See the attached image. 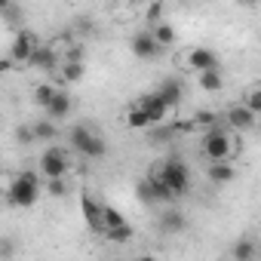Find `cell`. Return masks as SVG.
Segmentation results:
<instances>
[{"mask_svg":"<svg viewBox=\"0 0 261 261\" xmlns=\"http://www.w3.org/2000/svg\"><path fill=\"white\" fill-rule=\"evenodd\" d=\"M7 200L16 209H31L40 200V178L34 172H19L7 188Z\"/></svg>","mask_w":261,"mask_h":261,"instance_id":"1","label":"cell"},{"mask_svg":"<svg viewBox=\"0 0 261 261\" xmlns=\"http://www.w3.org/2000/svg\"><path fill=\"white\" fill-rule=\"evenodd\" d=\"M200 148H203V157H206V160H233V154H237L233 139L224 133L221 126L206 129V133H203V142H200Z\"/></svg>","mask_w":261,"mask_h":261,"instance_id":"2","label":"cell"},{"mask_svg":"<svg viewBox=\"0 0 261 261\" xmlns=\"http://www.w3.org/2000/svg\"><path fill=\"white\" fill-rule=\"evenodd\" d=\"M71 145H74V151H77L80 157H86V160H101V157L108 154L105 139H101L98 133H92L89 126H74V129H71Z\"/></svg>","mask_w":261,"mask_h":261,"instance_id":"3","label":"cell"},{"mask_svg":"<svg viewBox=\"0 0 261 261\" xmlns=\"http://www.w3.org/2000/svg\"><path fill=\"white\" fill-rule=\"evenodd\" d=\"M160 178L175 191V197H185V194L191 191V169H188V163L178 160V157H169V160L163 163Z\"/></svg>","mask_w":261,"mask_h":261,"instance_id":"4","label":"cell"},{"mask_svg":"<svg viewBox=\"0 0 261 261\" xmlns=\"http://www.w3.org/2000/svg\"><path fill=\"white\" fill-rule=\"evenodd\" d=\"M40 175L43 178H65L68 175V154L62 148H46L40 154Z\"/></svg>","mask_w":261,"mask_h":261,"instance_id":"5","label":"cell"},{"mask_svg":"<svg viewBox=\"0 0 261 261\" xmlns=\"http://www.w3.org/2000/svg\"><path fill=\"white\" fill-rule=\"evenodd\" d=\"M80 212H83V221L92 233L105 237V206L98 200H92L89 194H80Z\"/></svg>","mask_w":261,"mask_h":261,"instance_id":"6","label":"cell"},{"mask_svg":"<svg viewBox=\"0 0 261 261\" xmlns=\"http://www.w3.org/2000/svg\"><path fill=\"white\" fill-rule=\"evenodd\" d=\"M129 49H133V56L136 59H157L160 56V43H157V37H154V31H139V34H133V40H129Z\"/></svg>","mask_w":261,"mask_h":261,"instance_id":"7","label":"cell"},{"mask_svg":"<svg viewBox=\"0 0 261 261\" xmlns=\"http://www.w3.org/2000/svg\"><path fill=\"white\" fill-rule=\"evenodd\" d=\"M224 120H227V126H230V129H237V133H249V129L255 126V120H258V114L243 101V105L227 108V111H224Z\"/></svg>","mask_w":261,"mask_h":261,"instance_id":"8","label":"cell"},{"mask_svg":"<svg viewBox=\"0 0 261 261\" xmlns=\"http://www.w3.org/2000/svg\"><path fill=\"white\" fill-rule=\"evenodd\" d=\"M37 46H40V43H37V37H34L31 31H19V34L13 37V46H10V56H13V62H19V65H28Z\"/></svg>","mask_w":261,"mask_h":261,"instance_id":"9","label":"cell"},{"mask_svg":"<svg viewBox=\"0 0 261 261\" xmlns=\"http://www.w3.org/2000/svg\"><path fill=\"white\" fill-rule=\"evenodd\" d=\"M139 105H142V108H145V111L151 114L154 126H157V123H166V120H169V111H172V108H169V101H166V98H163L160 92H148V95H145V98H142Z\"/></svg>","mask_w":261,"mask_h":261,"instance_id":"10","label":"cell"},{"mask_svg":"<svg viewBox=\"0 0 261 261\" xmlns=\"http://www.w3.org/2000/svg\"><path fill=\"white\" fill-rule=\"evenodd\" d=\"M188 68H194V71L200 74V71L221 68V65H218V56H215L212 49H206V46H194V49L188 53Z\"/></svg>","mask_w":261,"mask_h":261,"instance_id":"11","label":"cell"},{"mask_svg":"<svg viewBox=\"0 0 261 261\" xmlns=\"http://www.w3.org/2000/svg\"><path fill=\"white\" fill-rule=\"evenodd\" d=\"M206 178H209L215 188H221V185L233 181V166H230V160H212V163H209V169H206Z\"/></svg>","mask_w":261,"mask_h":261,"instance_id":"12","label":"cell"},{"mask_svg":"<svg viewBox=\"0 0 261 261\" xmlns=\"http://www.w3.org/2000/svg\"><path fill=\"white\" fill-rule=\"evenodd\" d=\"M28 65H31V68H40V71H53V68L59 65V53H56L53 46H37Z\"/></svg>","mask_w":261,"mask_h":261,"instance_id":"13","label":"cell"},{"mask_svg":"<svg viewBox=\"0 0 261 261\" xmlns=\"http://www.w3.org/2000/svg\"><path fill=\"white\" fill-rule=\"evenodd\" d=\"M185 227H188V218H185L178 209H169V212L160 215V230H163V233H172V237H175V233H181Z\"/></svg>","mask_w":261,"mask_h":261,"instance_id":"14","label":"cell"},{"mask_svg":"<svg viewBox=\"0 0 261 261\" xmlns=\"http://www.w3.org/2000/svg\"><path fill=\"white\" fill-rule=\"evenodd\" d=\"M197 86H200L203 92H218V89L224 86V74H221V68L200 71V74H197Z\"/></svg>","mask_w":261,"mask_h":261,"instance_id":"15","label":"cell"},{"mask_svg":"<svg viewBox=\"0 0 261 261\" xmlns=\"http://www.w3.org/2000/svg\"><path fill=\"white\" fill-rule=\"evenodd\" d=\"M43 111H46V117H53V120H62V117H68V114H71V95L59 89V92H56V98H53V101H49Z\"/></svg>","mask_w":261,"mask_h":261,"instance_id":"16","label":"cell"},{"mask_svg":"<svg viewBox=\"0 0 261 261\" xmlns=\"http://www.w3.org/2000/svg\"><path fill=\"white\" fill-rule=\"evenodd\" d=\"M157 92L169 101V108H172V111L181 105V95H185V92H181V83H178V80H172V77H166V80L160 83V89H157Z\"/></svg>","mask_w":261,"mask_h":261,"instance_id":"17","label":"cell"},{"mask_svg":"<svg viewBox=\"0 0 261 261\" xmlns=\"http://www.w3.org/2000/svg\"><path fill=\"white\" fill-rule=\"evenodd\" d=\"M126 126L129 129H151L154 120H151V114L142 105H136V108H129V114H126Z\"/></svg>","mask_w":261,"mask_h":261,"instance_id":"18","label":"cell"},{"mask_svg":"<svg viewBox=\"0 0 261 261\" xmlns=\"http://www.w3.org/2000/svg\"><path fill=\"white\" fill-rule=\"evenodd\" d=\"M151 31H154V37H157L160 46H172V43H175V28H172L169 22H157Z\"/></svg>","mask_w":261,"mask_h":261,"instance_id":"19","label":"cell"},{"mask_svg":"<svg viewBox=\"0 0 261 261\" xmlns=\"http://www.w3.org/2000/svg\"><path fill=\"white\" fill-rule=\"evenodd\" d=\"M56 92H59V89H56L53 83H37V86H34V101H37L40 108H46V105L56 98Z\"/></svg>","mask_w":261,"mask_h":261,"instance_id":"20","label":"cell"},{"mask_svg":"<svg viewBox=\"0 0 261 261\" xmlns=\"http://www.w3.org/2000/svg\"><path fill=\"white\" fill-rule=\"evenodd\" d=\"M34 136H37L40 142L56 139V123H53V117H46V120H37V123H34Z\"/></svg>","mask_w":261,"mask_h":261,"instance_id":"21","label":"cell"},{"mask_svg":"<svg viewBox=\"0 0 261 261\" xmlns=\"http://www.w3.org/2000/svg\"><path fill=\"white\" fill-rule=\"evenodd\" d=\"M194 126H200L203 133H206V129L218 126V114H215V111H197V114H194Z\"/></svg>","mask_w":261,"mask_h":261,"instance_id":"22","label":"cell"},{"mask_svg":"<svg viewBox=\"0 0 261 261\" xmlns=\"http://www.w3.org/2000/svg\"><path fill=\"white\" fill-rule=\"evenodd\" d=\"M120 224H126L123 212H120V209H114V206H105V233H108V230H114V227H120Z\"/></svg>","mask_w":261,"mask_h":261,"instance_id":"23","label":"cell"},{"mask_svg":"<svg viewBox=\"0 0 261 261\" xmlns=\"http://www.w3.org/2000/svg\"><path fill=\"white\" fill-rule=\"evenodd\" d=\"M230 255H233L237 261H246V258H252V255H255V243L243 237V240H240V243H237V246L230 249Z\"/></svg>","mask_w":261,"mask_h":261,"instance_id":"24","label":"cell"},{"mask_svg":"<svg viewBox=\"0 0 261 261\" xmlns=\"http://www.w3.org/2000/svg\"><path fill=\"white\" fill-rule=\"evenodd\" d=\"M105 237H108V240H114V243H129V240H133V227H129V221H126V224H120V227L108 230Z\"/></svg>","mask_w":261,"mask_h":261,"instance_id":"25","label":"cell"},{"mask_svg":"<svg viewBox=\"0 0 261 261\" xmlns=\"http://www.w3.org/2000/svg\"><path fill=\"white\" fill-rule=\"evenodd\" d=\"M46 194L49 197H65L68 194V181L65 178H46Z\"/></svg>","mask_w":261,"mask_h":261,"instance_id":"26","label":"cell"},{"mask_svg":"<svg viewBox=\"0 0 261 261\" xmlns=\"http://www.w3.org/2000/svg\"><path fill=\"white\" fill-rule=\"evenodd\" d=\"M80 77H83V65H80V62H68V65H65V80H68V83H77Z\"/></svg>","mask_w":261,"mask_h":261,"instance_id":"27","label":"cell"},{"mask_svg":"<svg viewBox=\"0 0 261 261\" xmlns=\"http://www.w3.org/2000/svg\"><path fill=\"white\" fill-rule=\"evenodd\" d=\"M246 105H249L255 114H261V86H255V89L246 95Z\"/></svg>","mask_w":261,"mask_h":261,"instance_id":"28","label":"cell"},{"mask_svg":"<svg viewBox=\"0 0 261 261\" xmlns=\"http://www.w3.org/2000/svg\"><path fill=\"white\" fill-rule=\"evenodd\" d=\"M139 200H142V203H154V194H151V181H148V178L139 181Z\"/></svg>","mask_w":261,"mask_h":261,"instance_id":"29","label":"cell"},{"mask_svg":"<svg viewBox=\"0 0 261 261\" xmlns=\"http://www.w3.org/2000/svg\"><path fill=\"white\" fill-rule=\"evenodd\" d=\"M148 22H154V25L160 22V4H151L148 7Z\"/></svg>","mask_w":261,"mask_h":261,"instance_id":"30","label":"cell"},{"mask_svg":"<svg viewBox=\"0 0 261 261\" xmlns=\"http://www.w3.org/2000/svg\"><path fill=\"white\" fill-rule=\"evenodd\" d=\"M237 4H240V7H255L258 0H237Z\"/></svg>","mask_w":261,"mask_h":261,"instance_id":"31","label":"cell"},{"mask_svg":"<svg viewBox=\"0 0 261 261\" xmlns=\"http://www.w3.org/2000/svg\"><path fill=\"white\" fill-rule=\"evenodd\" d=\"M13 7V0H0V10H10Z\"/></svg>","mask_w":261,"mask_h":261,"instance_id":"32","label":"cell"},{"mask_svg":"<svg viewBox=\"0 0 261 261\" xmlns=\"http://www.w3.org/2000/svg\"><path fill=\"white\" fill-rule=\"evenodd\" d=\"M126 4H139V0H126Z\"/></svg>","mask_w":261,"mask_h":261,"instance_id":"33","label":"cell"}]
</instances>
